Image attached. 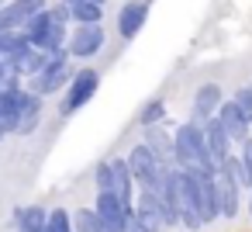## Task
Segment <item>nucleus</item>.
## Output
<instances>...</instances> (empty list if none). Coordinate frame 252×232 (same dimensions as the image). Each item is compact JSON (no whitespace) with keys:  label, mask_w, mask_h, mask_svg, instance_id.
I'll use <instances>...</instances> for the list:
<instances>
[{"label":"nucleus","mask_w":252,"mask_h":232,"mask_svg":"<svg viewBox=\"0 0 252 232\" xmlns=\"http://www.w3.org/2000/svg\"><path fill=\"white\" fill-rule=\"evenodd\" d=\"M100 4H107V0H100Z\"/></svg>","instance_id":"nucleus-26"},{"label":"nucleus","mask_w":252,"mask_h":232,"mask_svg":"<svg viewBox=\"0 0 252 232\" xmlns=\"http://www.w3.org/2000/svg\"><path fill=\"white\" fill-rule=\"evenodd\" d=\"M173 142H176V166H183V170L218 173V163H214L211 153H207L204 125H197V121H183V125L173 132Z\"/></svg>","instance_id":"nucleus-1"},{"label":"nucleus","mask_w":252,"mask_h":232,"mask_svg":"<svg viewBox=\"0 0 252 232\" xmlns=\"http://www.w3.org/2000/svg\"><path fill=\"white\" fill-rule=\"evenodd\" d=\"M66 4H69L76 25H97V21H104V4H100V0H66Z\"/></svg>","instance_id":"nucleus-17"},{"label":"nucleus","mask_w":252,"mask_h":232,"mask_svg":"<svg viewBox=\"0 0 252 232\" xmlns=\"http://www.w3.org/2000/svg\"><path fill=\"white\" fill-rule=\"evenodd\" d=\"M214 184H218V204H221V218H238L242 211V197H245V187L238 184V177L231 173V166H218L214 173Z\"/></svg>","instance_id":"nucleus-3"},{"label":"nucleus","mask_w":252,"mask_h":232,"mask_svg":"<svg viewBox=\"0 0 252 232\" xmlns=\"http://www.w3.org/2000/svg\"><path fill=\"white\" fill-rule=\"evenodd\" d=\"M125 232H145V229H142V225H138V222H135V218H131V222H128V225H125Z\"/></svg>","instance_id":"nucleus-24"},{"label":"nucleus","mask_w":252,"mask_h":232,"mask_svg":"<svg viewBox=\"0 0 252 232\" xmlns=\"http://www.w3.org/2000/svg\"><path fill=\"white\" fill-rule=\"evenodd\" d=\"M52 28H56V14H52V7L45 4V7H42V11H38V14H35V18L25 25V35H28V42H32L35 49H42Z\"/></svg>","instance_id":"nucleus-16"},{"label":"nucleus","mask_w":252,"mask_h":232,"mask_svg":"<svg viewBox=\"0 0 252 232\" xmlns=\"http://www.w3.org/2000/svg\"><path fill=\"white\" fill-rule=\"evenodd\" d=\"M249 215H252V191H249Z\"/></svg>","instance_id":"nucleus-25"},{"label":"nucleus","mask_w":252,"mask_h":232,"mask_svg":"<svg viewBox=\"0 0 252 232\" xmlns=\"http://www.w3.org/2000/svg\"><path fill=\"white\" fill-rule=\"evenodd\" d=\"M97 87H100V73H97V70H90V66L76 70V73H73V80H69V87L63 90L59 115H63V118H73L76 111H83V108L94 101Z\"/></svg>","instance_id":"nucleus-2"},{"label":"nucleus","mask_w":252,"mask_h":232,"mask_svg":"<svg viewBox=\"0 0 252 232\" xmlns=\"http://www.w3.org/2000/svg\"><path fill=\"white\" fill-rule=\"evenodd\" d=\"M42 7L45 0H7L0 4V28H25Z\"/></svg>","instance_id":"nucleus-11"},{"label":"nucleus","mask_w":252,"mask_h":232,"mask_svg":"<svg viewBox=\"0 0 252 232\" xmlns=\"http://www.w3.org/2000/svg\"><path fill=\"white\" fill-rule=\"evenodd\" d=\"M73 229H76V232H111V229L97 218L94 208H80V211H73Z\"/></svg>","instance_id":"nucleus-20"},{"label":"nucleus","mask_w":252,"mask_h":232,"mask_svg":"<svg viewBox=\"0 0 252 232\" xmlns=\"http://www.w3.org/2000/svg\"><path fill=\"white\" fill-rule=\"evenodd\" d=\"M111 177H114V166H111V159H104V163H97V170H94V180H97V191H111Z\"/></svg>","instance_id":"nucleus-22"},{"label":"nucleus","mask_w":252,"mask_h":232,"mask_svg":"<svg viewBox=\"0 0 252 232\" xmlns=\"http://www.w3.org/2000/svg\"><path fill=\"white\" fill-rule=\"evenodd\" d=\"M104 42H107V32H104L100 21H97V25H76V28L69 32L66 49H69L73 59H90V56H97V52L104 49Z\"/></svg>","instance_id":"nucleus-4"},{"label":"nucleus","mask_w":252,"mask_h":232,"mask_svg":"<svg viewBox=\"0 0 252 232\" xmlns=\"http://www.w3.org/2000/svg\"><path fill=\"white\" fill-rule=\"evenodd\" d=\"M235 104L242 108V115L252 121V83H245V87H238L235 90Z\"/></svg>","instance_id":"nucleus-23"},{"label":"nucleus","mask_w":252,"mask_h":232,"mask_svg":"<svg viewBox=\"0 0 252 232\" xmlns=\"http://www.w3.org/2000/svg\"><path fill=\"white\" fill-rule=\"evenodd\" d=\"M193 177V187H197V204H200V215H204V225L218 222L221 218V204H218V184H214V173H204V170H187Z\"/></svg>","instance_id":"nucleus-6"},{"label":"nucleus","mask_w":252,"mask_h":232,"mask_svg":"<svg viewBox=\"0 0 252 232\" xmlns=\"http://www.w3.org/2000/svg\"><path fill=\"white\" fill-rule=\"evenodd\" d=\"M145 232H162L166 222H162V204H159V194L149 191V187H138V197H135V215H131Z\"/></svg>","instance_id":"nucleus-8"},{"label":"nucleus","mask_w":252,"mask_h":232,"mask_svg":"<svg viewBox=\"0 0 252 232\" xmlns=\"http://www.w3.org/2000/svg\"><path fill=\"white\" fill-rule=\"evenodd\" d=\"M145 142H149V149H152L166 166H176V142H173V135L162 128V121L145 128Z\"/></svg>","instance_id":"nucleus-14"},{"label":"nucleus","mask_w":252,"mask_h":232,"mask_svg":"<svg viewBox=\"0 0 252 232\" xmlns=\"http://www.w3.org/2000/svg\"><path fill=\"white\" fill-rule=\"evenodd\" d=\"M149 21V0H125L118 11V35L125 42H131Z\"/></svg>","instance_id":"nucleus-9"},{"label":"nucleus","mask_w":252,"mask_h":232,"mask_svg":"<svg viewBox=\"0 0 252 232\" xmlns=\"http://www.w3.org/2000/svg\"><path fill=\"white\" fill-rule=\"evenodd\" d=\"M45 232H76V229H73V211H66V208H52V211H49V225H45Z\"/></svg>","instance_id":"nucleus-21"},{"label":"nucleus","mask_w":252,"mask_h":232,"mask_svg":"<svg viewBox=\"0 0 252 232\" xmlns=\"http://www.w3.org/2000/svg\"><path fill=\"white\" fill-rule=\"evenodd\" d=\"M11 225H14V232H45L49 211L42 204H21V208H14Z\"/></svg>","instance_id":"nucleus-15"},{"label":"nucleus","mask_w":252,"mask_h":232,"mask_svg":"<svg viewBox=\"0 0 252 232\" xmlns=\"http://www.w3.org/2000/svg\"><path fill=\"white\" fill-rule=\"evenodd\" d=\"M204 135H207V153H211V159H214L218 166H224V163L235 156V153H231V146H235L231 135L224 132V125H221L218 118H211V121L204 125Z\"/></svg>","instance_id":"nucleus-12"},{"label":"nucleus","mask_w":252,"mask_h":232,"mask_svg":"<svg viewBox=\"0 0 252 232\" xmlns=\"http://www.w3.org/2000/svg\"><path fill=\"white\" fill-rule=\"evenodd\" d=\"M221 104H224V90L218 83H200L197 94H193V104H190V121L207 125L211 118H218V108Z\"/></svg>","instance_id":"nucleus-7"},{"label":"nucleus","mask_w":252,"mask_h":232,"mask_svg":"<svg viewBox=\"0 0 252 232\" xmlns=\"http://www.w3.org/2000/svg\"><path fill=\"white\" fill-rule=\"evenodd\" d=\"M111 166H114L111 191H114V194H118V197L131 208V211H135V197H138V194H135V184H138V180H135V173H131L128 159H125V156H121V159H111Z\"/></svg>","instance_id":"nucleus-13"},{"label":"nucleus","mask_w":252,"mask_h":232,"mask_svg":"<svg viewBox=\"0 0 252 232\" xmlns=\"http://www.w3.org/2000/svg\"><path fill=\"white\" fill-rule=\"evenodd\" d=\"M94 211H97V218L111 229V232H125V225L131 222V208L114 194V191H97V197H94Z\"/></svg>","instance_id":"nucleus-5"},{"label":"nucleus","mask_w":252,"mask_h":232,"mask_svg":"<svg viewBox=\"0 0 252 232\" xmlns=\"http://www.w3.org/2000/svg\"><path fill=\"white\" fill-rule=\"evenodd\" d=\"M218 121L224 125V132L231 135V142H235V146H242V142L252 135V121L242 115V108L235 104V97H224V104L218 108Z\"/></svg>","instance_id":"nucleus-10"},{"label":"nucleus","mask_w":252,"mask_h":232,"mask_svg":"<svg viewBox=\"0 0 252 232\" xmlns=\"http://www.w3.org/2000/svg\"><path fill=\"white\" fill-rule=\"evenodd\" d=\"M42 101H45V97L32 94V101H28L25 111H21V121H18V132H14V135H32V132L38 128V121H42Z\"/></svg>","instance_id":"nucleus-18"},{"label":"nucleus","mask_w":252,"mask_h":232,"mask_svg":"<svg viewBox=\"0 0 252 232\" xmlns=\"http://www.w3.org/2000/svg\"><path fill=\"white\" fill-rule=\"evenodd\" d=\"M159 121H166V101H162V97H152V101L142 104V111H138V125L149 128V125H159Z\"/></svg>","instance_id":"nucleus-19"}]
</instances>
